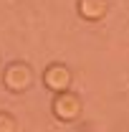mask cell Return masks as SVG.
I'll list each match as a JSON object with an SVG mask.
<instances>
[{"mask_svg": "<svg viewBox=\"0 0 129 132\" xmlns=\"http://www.w3.org/2000/svg\"><path fill=\"white\" fill-rule=\"evenodd\" d=\"M5 84H8L10 89H15V92L25 89V86L31 84V69H25L23 64L10 66V69L5 71Z\"/></svg>", "mask_w": 129, "mask_h": 132, "instance_id": "6da1fadb", "label": "cell"}, {"mask_svg": "<svg viewBox=\"0 0 129 132\" xmlns=\"http://www.w3.org/2000/svg\"><path fill=\"white\" fill-rule=\"evenodd\" d=\"M53 109H56V114L61 117V119H71V117L79 114V99L71 97V94H61V97L56 99Z\"/></svg>", "mask_w": 129, "mask_h": 132, "instance_id": "7a4b0ae2", "label": "cell"}, {"mask_svg": "<svg viewBox=\"0 0 129 132\" xmlns=\"http://www.w3.org/2000/svg\"><path fill=\"white\" fill-rule=\"evenodd\" d=\"M68 81H71V74L66 69H61V66H53V69L46 71V84L51 89H66Z\"/></svg>", "mask_w": 129, "mask_h": 132, "instance_id": "3957f363", "label": "cell"}, {"mask_svg": "<svg viewBox=\"0 0 129 132\" xmlns=\"http://www.w3.org/2000/svg\"><path fill=\"white\" fill-rule=\"evenodd\" d=\"M106 13V0H81V15L89 20H96Z\"/></svg>", "mask_w": 129, "mask_h": 132, "instance_id": "277c9868", "label": "cell"}, {"mask_svg": "<svg viewBox=\"0 0 129 132\" xmlns=\"http://www.w3.org/2000/svg\"><path fill=\"white\" fill-rule=\"evenodd\" d=\"M0 132H13V119L8 114H0Z\"/></svg>", "mask_w": 129, "mask_h": 132, "instance_id": "5b68a950", "label": "cell"}]
</instances>
